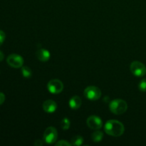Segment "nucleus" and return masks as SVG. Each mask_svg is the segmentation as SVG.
Segmentation results:
<instances>
[{
	"label": "nucleus",
	"mask_w": 146,
	"mask_h": 146,
	"mask_svg": "<svg viewBox=\"0 0 146 146\" xmlns=\"http://www.w3.org/2000/svg\"><path fill=\"white\" fill-rule=\"evenodd\" d=\"M104 129L108 135L114 137L121 136L125 131L123 124L116 120H110L107 121Z\"/></svg>",
	"instance_id": "nucleus-1"
},
{
	"label": "nucleus",
	"mask_w": 146,
	"mask_h": 146,
	"mask_svg": "<svg viewBox=\"0 0 146 146\" xmlns=\"http://www.w3.org/2000/svg\"><path fill=\"white\" fill-rule=\"evenodd\" d=\"M110 110L115 115H121L126 112L128 104L124 100L115 99L112 101L109 106Z\"/></svg>",
	"instance_id": "nucleus-2"
},
{
	"label": "nucleus",
	"mask_w": 146,
	"mask_h": 146,
	"mask_svg": "<svg viewBox=\"0 0 146 146\" xmlns=\"http://www.w3.org/2000/svg\"><path fill=\"white\" fill-rule=\"evenodd\" d=\"M84 96L86 98L91 101H97L101 96V91L98 87L91 86L84 90Z\"/></svg>",
	"instance_id": "nucleus-3"
},
{
	"label": "nucleus",
	"mask_w": 146,
	"mask_h": 146,
	"mask_svg": "<svg viewBox=\"0 0 146 146\" xmlns=\"http://www.w3.org/2000/svg\"><path fill=\"white\" fill-rule=\"evenodd\" d=\"M131 73L134 76L138 77H142L146 74V67L143 63L135 61L131 63L130 66Z\"/></svg>",
	"instance_id": "nucleus-4"
},
{
	"label": "nucleus",
	"mask_w": 146,
	"mask_h": 146,
	"mask_svg": "<svg viewBox=\"0 0 146 146\" xmlns=\"http://www.w3.org/2000/svg\"><path fill=\"white\" fill-rule=\"evenodd\" d=\"M58 132L54 127H48L45 130L44 133V140L48 144H53L56 141Z\"/></svg>",
	"instance_id": "nucleus-5"
},
{
	"label": "nucleus",
	"mask_w": 146,
	"mask_h": 146,
	"mask_svg": "<svg viewBox=\"0 0 146 146\" xmlns=\"http://www.w3.org/2000/svg\"><path fill=\"white\" fill-rule=\"evenodd\" d=\"M7 62L12 68H21L24 64V58L19 54H12L7 57Z\"/></svg>",
	"instance_id": "nucleus-6"
},
{
	"label": "nucleus",
	"mask_w": 146,
	"mask_h": 146,
	"mask_svg": "<svg viewBox=\"0 0 146 146\" xmlns=\"http://www.w3.org/2000/svg\"><path fill=\"white\" fill-rule=\"evenodd\" d=\"M48 91L53 94H60L64 89V84L60 80L52 79L47 84Z\"/></svg>",
	"instance_id": "nucleus-7"
},
{
	"label": "nucleus",
	"mask_w": 146,
	"mask_h": 146,
	"mask_svg": "<svg viewBox=\"0 0 146 146\" xmlns=\"http://www.w3.org/2000/svg\"><path fill=\"white\" fill-rule=\"evenodd\" d=\"M87 125L93 130H98L102 127L103 121L101 118L96 115H91L87 118Z\"/></svg>",
	"instance_id": "nucleus-8"
},
{
	"label": "nucleus",
	"mask_w": 146,
	"mask_h": 146,
	"mask_svg": "<svg viewBox=\"0 0 146 146\" xmlns=\"http://www.w3.org/2000/svg\"><path fill=\"white\" fill-rule=\"evenodd\" d=\"M43 109L48 113H52L57 109V104L53 100H46L43 104Z\"/></svg>",
	"instance_id": "nucleus-9"
},
{
	"label": "nucleus",
	"mask_w": 146,
	"mask_h": 146,
	"mask_svg": "<svg viewBox=\"0 0 146 146\" xmlns=\"http://www.w3.org/2000/svg\"><path fill=\"white\" fill-rule=\"evenodd\" d=\"M36 56L39 61H42V62H46L49 60L50 57H51V54L48 50L45 49V48H40V49L37 50Z\"/></svg>",
	"instance_id": "nucleus-10"
},
{
	"label": "nucleus",
	"mask_w": 146,
	"mask_h": 146,
	"mask_svg": "<svg viewBox=\"0 0 146 146\" xmlns=\"http://www.w3.org/2000/svg\"><path fill=\"white\" fill-rule=\"evenodd\" d=\"M82 101L81 98L78 96H74L70 99L69 101V106L71 109L76 110L81 107Z\"/></svg>",
	"instance_id": "nucleus-11"
},
{
	"label": "nucleus",
	"mask_w": 146,
	"mask_h": 146,
	"mask_svg": "<svg viewBox=\"0 0 146 146\" xmlns=\"http://www.w3.org/2000/svg\"><path fill=\"white\" fill-rule=\"evenodd\" d=\"M103 138H104V133L99 131H96L91 135V138H92L93 141L95 143L101 142L102 141Z\"/></svg>",
	"instance_id": "nucleus-12"
},
{
	"label": "nucleus",
	"mask_w": 146,
	"mask_h": 146,
	"mask_svg": "<svg viewBox=\"0 0 146 146\" xmlns=\"http://www.w3.org/2000/svg\"><path fill=\"white\" fill-rule=\"evenodd\" d=\"M21 74L22 76L26 78H31L32 76V71L31 68L28 66H22L21 67Z\"/></svg>",
	"instance_id": "nucleus-13"
},
{
	"label": "nucleus",
	"mask_w": 146,
	"mask_h": 146,
	"mask_svg": "<svg viewBox=\"0 0 146 146\" xmlns=\"http://www.w3.org/2000/svg\"><path fill=\"white\" fill-rule=\"evenodd\" d=\"M84 142V139L81 135H76L71 140V145H81Z\"/></svg>",
	"instance_id": "nucleus-14"
},
{
	"label": "nucleus",
	"mask_w": 146,
	"mask_h": 146,
	"mask_svg": "<svg viewBox=\"0 0 146 146\" xmlns=\"http://www.w3.org/2000/svg\"><path fill=\"white\" fill-rule=\"evenodd\" d=\"M61 127L64 131H66L70 127V121L68 118H64L61 121Z\"/></svg>",
	"instance_id": "nucleus-15"
},
{
	"label": "nucleus",
	"mask_w": 146,
	"mask_h": 146,
	"mask_svg": "<svg viewBox=\"0 0 146 146\" xmlns=\"http://www.w3.org/2000/svg\"><path fill=\"white\" fill-rule=\"evenodd\" d=\"M138 88L141 91L143 92H145L146 91V78H143V79L141 80L139 83V85H138Z\"/></svg>",
	"instance_id": "nucleus-16"
},
{
	"label": "nucleus",
	"mask_w": 146,
	"mask_h": 146,
	"mask_svg": "<svg viewBox=\"0 0 146 146\" xmlns=\"http://www.w3.org/2000/svg\"><path fill=\"white\" fill-rule=\"evenodd\" d=\"M56 145H65V146H71L72 145L71 143H68V141H65V140H63V141H60L58 142H57L56 143Z\"/></svg>",
	"instance_id": "nucleus-17"
},
{
	"label": "nucleus",
	"mask_w": 146,
	"mask_h": 146,
	"mask_svg": "<svg viewBox=\"0 0 146 146\" xmlns=\"http://www.w3.org/2000/svg\"><path fill=\"white\" fill-rule=\"evenodd\" d=\"M5 38H6L5 33H4L2 30H0V46L2 45L4 40H5Z\"/></svg>",
	"instance_id": "nucleus-18"
},
{
	"label": "nucleus",
	"mask_w": 146,
	"mask_h": 146,
	"mask_svg": "<svg viewBox=\"0 0 146 146\" xmlns=\"http://www.w3.org/2000/svg\"><path fill=\"white\" fill-rule=\"evenodd\" d=\"M4 101H5V96L3 93L0 92V105H1L4 102Z\"/></svg>",
	"instance_id": "nucleus-19"
},
{
	"label": "nucleus",
	"mask_w": 146,
	"mask_h": 146,
	"mask_svg": "<svg viewBox=\"0 0 146 146\" xmlns=\"http://www.w3.org/2000/svg\"><path fill=\"white\" fill-rule=\"evenodd\" d=\"M34 145L36 146H41L43 145V143L41 140H36L35 141V143H34Z\"/></svg>",
	"instance_id": "nucleus-20"
},
{
	"label": "nucleus",
	"mask_w": 146,
	"mask_h": 146,
	"mask_svg": "<svg viewBox=\"0 0 146 146\" xmlns=\"http://www.w3.org/2000/svg\"><path fill=\"white\" fill-rule=\"evenodd\" d=\"M4 54L2 53V51H0V61H2L3 59H4Z\"/></svg>",
	"instance_id": "nucleus-21"
}]
</instances>
